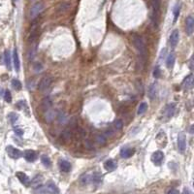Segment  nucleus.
Masks as SVG:
<instances>
[{
  "label": "nucleus",
  "mask_w": 194,
  "mask_h": 194,
  "mask_svg": "<svg viewBox=\"0 0 194 194\" xmlns=\"http://www.w3.org/2000/svg\"><path fill=\"white\" fill-rule=\"evenodd\" d=\"M175 60H176V55H175V53H170L168 56V58L166 60V64H167V67L169 69H171L173 68V66H174L175 64Z\"/></svg>",
  "instance_id": "obj_21"
},
{
  "label": "nucleus",
  "mask_w": 194,
  "mask_h": 194,
  "mask_svg": "<svg viewBox=\"0 0 194 194\" xmlns=\"http://www.w3.org/2000/svg\"><path fill=\"white\" fill-rule=\"evenodd\" d=\"M154 76L155 78H159V77H160V70H159V67H156V68L154 69Z\"/></svg>",
  "instance_id": "obj_36"
},
{
  "label": "nucleus",
  "mask_w": 194,
  "mask_h": 194,
  "mask_svg": "<svg viewBox=\"0 0 194 194\" xmlns=\"http://www.w3.org/2000/svg\"><path fill=\"white\" fill-rule=\"evenodd\" d=\"M24 158H25L28 162H34L37 159V154L34 151L32 150H27L24 151Z\"/></svg>",
  "instance_id": "obj_12"
},
{
  "label": "nucleus",
  "mask_w": 194,
  "mask_h": 194,
  "mask_svg": "<svg viewBox=\"0 0 194 194\" xmlns=\"http://www.w3.org/2000/svg\"><path fill=\"white\" fill-rule=\"evenodd\" d=\"M6 151H7L8 155L13 159H18L22 155V152L20 151L19 148H16L13 146H8L6 148Z\"/></svg>",
  "instance_id": "obj_4"
},
{
  "label": "nucleus",
  "mask_w": 194,
  "mask_h": 194,
  "mask_svg": "<svg viewBox=\"0 0 194 194\" xmlns=\"http://www.w3.org/2000/svg\"><path fill=\"white\" fill-rule=\"evenodd\" d=\"M70 8V5L68 3H62V4H60L59 5V7H58V10L59 12H64V11H66V10H68Z\"/></svg>",
  "instance_id": "obj_33"
},
{
  "label": "nucleus",
  "mask_w": 194,
  "mask_h": 194,
  "mask_svg": "<svg viewBox=\"0 0 194 194\" xmlns=\"http://www.w3.org/2000/svg\"><path fill=\"white\" fill-rule=\"evenodd\" d=\"M96 142L98 144H100V145H104V144L106 143V138H105V136L104 135H97L96 136Z\"/></svg>",
  "instance_id": "obj_31"
},
{
  "label": "nucleus",
  "mask_w": 194,
  "mask_h": 194,
  "mask_svg": "<svg viewBox=\"0 0 194 194\" xmlns=\"http://www.w3.org/2000/svg\"><path fill=\"white\" fill-rule=\"evenodd\" d=\"M13 59H14V67L16 69V71L19 72V68H20V62H19V55H18V49H16V48L14 49Z\"/></svg>",
  "instance_id": "obj_15"
},
{
  "label": "nucleus",
  "mask_w": 194,
  "mask_h": 194,
  "mask_svg": "<svg viewBox=\"0 0 194 194\" xmlns=\"http://www.w3.org/2000/svg\"><path fill=\"white\" fill-rule=\"evenodd\" d=\"M52 106V100L49 96L45 97L42 101H41V108L43 111H49V109Z\"/></svg>",
  "instance_id": "obj_11"
},
{
  "label": "nucleus",
  "mask_w": 194,
  "mask_h": 194,
  "mask_svg": "<svg viewBox=\"0 0 194 194\" xmlns=\"http://www.w3.org/2000/svg\"><path fill=\"white\" fill-rule=\"evenodd\" d=\"M58 121L60 123H64L66 121H67V118H65V114H60V115H58Z\"/></svg>",
  "instance_id": "obj_35"
},
{
  "label": "nucleus",
  "mask_w": 194,
  "mask_h": 194,
  "mask_svg": "<svg viewBox=\"0 0 194 194\" xmlns=\"http://www.w3.org/2000/svg\"><path fill=\"white\" fill-rule=\"evenodd\" d=\"M164 160V154L162 151H157L152 154L151 155V161L154 162V164H155L156 166H160L162 164Z\"/></svg>",
  "instance_id": "obj_7"
},
{
  "label": "nucleus",
  "mask_w": 194,
  "mask_h": 194,
  "mask_svg": "<svg viewBox=\"0 0 194 194\" xmlns=\"http://www.w3.org/2000/svg\"><path fill=\"white\" fill-rule=\"evenodd\" d=\"M4 59H5V64L8 69H11V55L9 51H5L4 52Z\"/></svg>",
  "instance_id": "obj_22"
},
{
  "label": "nucleus",
  "mask_w": 194,
  "mask_h": 194,
  "mask_svg": "<svg viewBox=\"0 0 194 194\" xmlns=\"http://www.w3.org/2000/svg\"><path fill=\"white\" fill-rule=\"evenodd\" d=\"M175 111H176L175 104H171V105L167 106V108L165 109V115H166V118H172L175 114Z\"/></svg>",
  "instance_id": "obj_19"
},
{
  "label": "nucleus",
  "mask_w": 194,
  "mask_h": 194,
  "mask_svg": "<svg viewBox=\"0 0 194 194\" xmlns=\"http://www.w3.org/2000/svg\"><path fill=\"white\" fill-rule=\"evenodd\" d=\"M102 181V177L98 172H94L93 174L90 175V183L93 184H100Z\"/></svg>",
  "instance_id": "obj_20"
},
{
  "label": "nucleus",
  "mask_w": 194,
  "mask_h": 194,
  "mask_svg": "<svg viewBox=\"0 0 194 194\" xmlns=\"http://www.w3.org/2000/svg\"><path fill=\"white\" fill-rule=\"evenodd\" d=\"M151 9H152V14H151V19L152 22L157 26L159 22V18H160V0H151Z\"/></svg>",
  "instance_id": "obj_2"
},
{
  "label": "nucleus",
  "mask_w": 194,
  "mask_h": 194,
  "mask_svg": "<svg viewBox=\"0 0 194 194\" xmlns=\"http://www.w3.org/2000/svg\"><path fill=\"white\" fill-rule=\"evenodd\" d=\"M44 9H45V6H44V4L42 2L35 3L30 9V18L32 19H36L37 16H38L44 11Z\"/></svg>",
  "instance_id": "obj_3"
},
{
  "label": "nucleus",
  "mask_w": 194,
  "mask_h": 194,
  "mask_svg": "<svg viewBox=\"0 0 194 194\" xmlns=\"http://www.w3.org/2000/svg\"><path fill=\"white\" fill-rule=\"evenodd\" d=\"M133 43H134V46L136 47V49H137V51L139 52L140 56L145 60L147 57V47H146V44L144 42L143 38L140 36H134Z\"/></svg>",
  "instance_id": "obj_1"
},
{
  "label": "nucleus",
  "mask_w": 194,
  "mask_h": 194,
  "mask_svg": "<svg viewBox=\"0 0 194 194\" xmlns=\"http://www.w3.org/2000/svg\"><path fill=\"white\" fill-rule=\"evenodd\" d=\"M104 167L107 171H114L117 168V162L113 159H109L104 163Z\"/></svg>",
  "instance_id": "obj_17"
},
{
  "label": "nucleus",
  "mask_w": 194,
  "mask_h": 194,
  "mask_svg": "<svg viewBox=\"0 0 194 194\" xmlns=\"http://www.w3.org/2000/svg\"><path fill=\"white\" fill-rule=\"evenodd\" d=\"M180 11H181V5L180 4H177L175 9H174V22L178 19L179 16H180Z\"/></svg>",
  "instance_id": "obj_29"
},
{
  "label": "nucleus",
  "mask_w": 194,
  "mask_h": 194,
  "mask_svg": "<svg viewBox=\"0 0 194 194\" xmlns=\"http://www.w3.org/2000/svg\"><path fill=\"white\" fill-rule=\"evenodd\" d=\"M148 94H150V97L151 99H154L155 97V94H156V88H155V84H152L150 88H148Z\"/></svg>",
  "instance_id": "obj_27"
},
{
  "label": "nucleus",
  "mask_w": 194,
  "mask_h": 194,
  "mask_svg": "<svg viewBox=\"0 0 194 194\" xmlns=\"http://www.w3.org/2000/svg\"><path fill=\"white\" fill-rule=\"evenodd\" d=\"M183 194H190V191H189V189L185 187L184 189V191H183Z\"/></svg>",
  "instance_id": "obj_39"
},
{
  "label": "nucleus",
  "mask_w": 194,
  "mask_h": 194,
  "mask_svg": "<svg viewBox=\"0 0 194 194\" xmlns=\"http://www.w3.org/2000/svg\"><path fill=\"white\" fill-rule=\"evenodd\" d=\"M16 178L19 180V181L22 184H24V185H28V184H29L30 180H29V178H28V176L26 174H24V173H22V172H16Z\"/></svg>",
  "instance_id": "obj_13"
},
{
  "label": "nucleus",
  "mask_w": 194,
  "mask_h": 194,
  "mask_svg": "<svg viewBox=\"0 0 194 194\" xmlns=\"http://www.w3.org/2000/svg\"><path fill=\"white\" fill-rule=\"evenodd\" d=\"M55 115H56V112H55V111H47L46 121H47L48 122L52 121V119L55 118Z\"/></svg>",
  "instance_id": "obj_24"
},
{
  "label": "nucleus",
  "mask_w": 194,
  "mask_h": 194,
  "mask_svg": "<svg viewBox=\"0 0 194 194\" xmlns=\"http://www.w3.org/2000/svg\"><path fill=\"white\" fill-rule=\"evenodd\" d=\"M187 148V137H185L184 133L181 132L178 136V148L181 154H184Z\"/></svg>",
  "instance_id": "obj_6"
},
{
  "label": "nucleus",
  "mask_w": 194,
  "mask_h": 194,
  "mask_svg": "<svg viewBox=\"0 0 194 194\" xmlns=\"http://www.w3.org/2000/svg\"><path fill=\"white\" fill-rule=\"evenodd\" d=\"M114 126H115V128L117 130H121L123 127V122H122L121 119H119V118L115 119V122H114Z\"/></svg>",
  "instance_id": "obj_28"
},
{
  "label": "nucleus",
  "mask_w": 194,
  "mask_h": 194,
  "mask_svg": "<svg viewBox=\"0 0 194 194\" xmlns=\"http://www.w3.org/2000/svg\"><path fill=\"white\" fill-rule=\"evenodd\" d=\"M35 52H36V49L35 48L31 49L29 51V52H28V58L33 59V57H34V55H35Z\"/></svg>",
  "instance_id": "obj_34"
},
{
  "label": "nucleus",
  "mask_w": 194,
  "mask_h": 194,
  "mask_svg": "<svg viewBox=\"0 0 194 194\" xmlns=\"http://www.w3.org/2000/svg\"><path fill=\"white\" fill-rule=\"evenodd\" d=\"M31 1H37V0H31Z\"/></svg>",
  "instance_id": "obj_40"
},
{
  "label": "nucleus",
  "mask_w": 194,
  "mask_h": 194,
  "mask_svg": "<svg viewBox=\"0 0 194 194\" xmlns=\"http://www.w3.org/2000/svg\"><path fill=\"white\" fill-rule=\"evenodd\" d=\"M8 118H9V121H11V123H15L16 121H18L19 115H16V113H10L9 115H8Z\"/></svg>",
  "instance_id": "obj_30"
},
{
  "label": "nucleus",
  "mask_w": 194,
  "mask_h": 194,
  "mask_svg": "<svg viewBox=\"0 0 194 194\" xmlns=\"http://www.w3.org/2000/svg\"><path fill=\"white\" fill-rule=\"evenodd\" d=\"M167 194H179V191L177 189H171L167 192Z\"/></svg>",
  "instance_id": "obj_38"
},
{
  "label": "nucleus",
  "mask_w": 194,
  "mask_h": 194,
  "mask_svg": "<svg viewBox=\"0 0 194 194\" xmlns=\"http://www.w3.org/2000/svg\"><path fill=\"white\" fill-rule=\"evenodd\" d=\"M148 110V104L146 102H143L140 104L139 108H138V115H143L144 113Z\"/></svg>",
  "instance_id": "obj_25"
},
{
  "label": "nucleus",
  "mask_w": 194,
  "mask_h": 194,
  "mask_svg": "<svg viewBox=\"0 0 194 194\" xmlns=\"http://www.w3.org/2000/svg\"><path fill=\"white\" fill-rule=\"evenodd\" d=\"M193 86V75H188L183 82V88L184 89H190Z\"/></svg>",
  "instance_id": "obj_14"
},
{
  "label": "nucleus",
  "mask_w": 194,
  "mask_h": 194,
  "mask_svg": "<svg viewBox=\"0 0 194 194\" xmlns=\"http://www.w3.org/2000/svg\"><path fill=\"white\" fill-rule=\"evenodd\" d=\"M180 40V32L178 29H175L170 35V45L171 47H176Z\"/></svg>",
  "instance_id": "obj_9"
},
{
  "label": "nucleus",
  "mask_w": 194,
  "mask_h": 194,
  "mask_svg": "<svg viewBox=\"0 0 194 194\" xmlns=\"http://www.w3.org/2000/svg\"><path fill=\"white\" fill-rule=\"evenodd\" d=\"M46 190L52 194H57L58 193V188L57 187L52 183V181H49L46 185Z\"/></svg>",
  "instance_id": "obj_18"
},
{
  "label": "nucleus",
  "mask_w": 194,
  "mask_h": 194,
  "mask_svg": "<svg viewBox=\"0 0 194 194\" xmlns=\"http://www.w3.org/2000/svg\"><path fill=\"white\" fill-rule=\"evenodd\" d=\"M185 30H187V35H192L194 30V19L192 16H188L185 19Z\"/></svg>",
  "instance_id": "obj_8"
},
{
  "label": "nucleus",
  "mask_w": 194,
  "mask_h": 194,
  "mask_svg": "<svg viewBox=\"0 0 194 194\" xmlns=\"http://www.w3.org/2000/svg\"><path fill=\"white\" fill-rule=\"evenodd\" d=\"M41 161H42V163H43L46 167H48V168H49V167H51L52 161H51V159H49V156L43 154L42 156H41Z\"/></svg>",
  "instance_id": "obj_23"
},
{
  "label": "nucleus",
  "mask_w": 194,
  "mask_h": 194,
  "mask_svg": "<svg viewBox=\"0 0 194 194\" xmlns=\"http://www.w3.org/2000/svg\"><path fill=\"white\" fill-rule=\"evenodd\" d=\"M52 77H49V76L43 77L42 79H41V81L39 82V85H38L39 90L40 91H44V90H46L48 88H49V85H52Z\"/></svg>",
  "instance_id": "obj_5"
},
{
  "label": "nucleus",
  "mask_w": 194,
  "mask_h": 194,
  "mask_svg": "<svg viewBox=\"0 0 194 194\" xmlns=\"http://www.w3.org/2000/svg\"><path fill=\"white\" fill-rule=\"evenodd\" d=\"M135 154V150L131 148H122L121 151V156L122 158H129Z\"/></svg>",
  "instance_id": "obj_10"
},
{
  "label": "nucleus",
  "mask_w": 194,
  "mask_h": 194,
  "mask_svg": "<svg viewBox=\"0 0 194 194\" xmlns=\"http://www.w3.org/2000/svg\"><path fill=\"white\" fill-rule=\"evenodd\" d=\"M12 86L16 90H20L22 89V82H20L18 79H14V80H12Z\"/></svg>",
  "instance_id": "obj_26"
},
{
  "label": "nucleus",
  "mask_w": 194,
  "mask_h": 194,
  "mask_svg": "<svg viewBox=\"0 0 194 194\" xmlns=\"http://www.w3.org/2000/svg\"><path fill=\"white\" fill-rule=\"evenodd\" d=\"M71 163L66 161V160H60L59 161V169L62 172H65V173H68L71 170Z\"/></svg>",
  "instance_id": "obj_16"
},
{
  "label": "nucleus",
  "mask_w": 194,
  "mask_h": 194,
  "mask_svg": "<svg viewBox=\"0 0 194 194\" xmlns=\"http://www.w3.org/2000/svg\"><path fill=\"white\" fill-rule=\"evenodd\" d=\"M4 99H5V101L8 102V103H10L12 101V95H11V92H10V90H5L4 91Z\"/></svg>",
  "instance_id": "obj_32"
},
{
  "label": "nucleus",
  "mask_w": 194,
  "mask_h": 194,
  "mask_svg": "<svg viewBox=\"0 0 194 194\" xmlns=\"http://www.w3.org/2000/svg\"><path fill=\"white\" fill-rule=\"evenodd\" d=\"M15 133L19 136H22L23 135V130L20 128H15Z\"/></svg>",
  "instance_id": "obj_37"
}]
</instances>
